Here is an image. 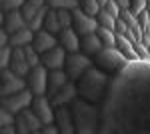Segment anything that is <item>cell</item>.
<instances>
[{"mask_svg": "<svg viewBox=\"0 0 150 134\" xmlns=\"http://www.w3.org/2000/svg\"><path fill=\"white\" fill-rule=\"evenodd\" d=\"M24 88H28V82L24 76H18L10 68H2V72H0V94L2 96L20 92Z\"/></svg>", "mask_w": 150, "mask_h": 134, "instance_id": "obj_7", "label": "cell"}, {"mask_svg": "<svg viewBox=\"0 0 150 134\" xmlns=\"http://www.w3.org/2000/svg\"><path fill=\"white\" fill-rule=\"evenodd\" d=\"M10 70H14L18 76H28L30 74V70L32 66L28 64V60H26V54H24V46H16V48H12V60H10Z\"/></svg>", "mask_w": 150, "mask_h": 134, "instance_id": "obj_16", "label": "cell"}, {"mask_svg": "<svg viewBox=\"0 0 150 134\" xmlns=\"http://www.w3.org/2000/svg\"><path fill=\"white\" fill-rule=\"evenodd\" d=\"M28 24L24 20L22 12L20 10H8L2 12V30H6L8 34H14L16 30H22Z\"/></svg>", "mask_w": 150, "mask_h": 134, "instance_id": "obj_15", "label": "cell"}, {"mask_svg": "<svg viewBox=\"0 0 150 134\" xmlns=\"http://www.w3.org/2000/svg\"><path fill=\"white\" fill-rule=\"evenodd\" d=\"M54 122L60 128L62 134H74L76 126H74V116L70 110V104H62V106H54Z\"/></svg>", "mask_w": 150, "mask_h": 134, "instance_id": "obj_11", "label": "cell"}, {"mask_svg": "<svg viewBox=\"0 0 150 134\" xmlns=\"http://www.w3.org/2000/svg\"><path fill=\"white\" fill-rule=\"evenodd\" d=\"M96 34L100 36V40H102L104 46H116V30L112 28H106V26H100L98 24V28H96Z\"/></svg>", "mask_w": 150, "mask_h": 134, "instance_id": "obj_25", "label": "cell"}, {"mask_svg": "<svg viewBox=\"0 0 150 134\" xmlns=\"http://www.w3.org/2000/svg\"><path fill=\"white\" fill-rule=\"evenodd\" d=\"M32 100H34V92H32L30 88H24V90H20V92H14V94H8V96H2L0 108L18 114V112H22L24 108H28V106L32 104Z\"/></svg>", "mask_w": 150, "mask_h": 134, "instance_id": "obj_6", "label": "cell"}, {"mask_svg": "<svg viewBox=\"0 0 150 134\" xmlns=\"http://www.w3.org/2000/svg\"><path fill=\"white\" fill-rule=\"evenodd\" d=\"M102 134H150V60H128L100 104Z\"/></svg>", "mask_w": 150, "mask_h": 134, "instance_id": "obj_1", "label": "cell"}, {"mask_svg": "<svg viewBox=\"0 0 150 134\" xmlns=\"http://www.w3.org/2000/svg\"><path fill=\"white\" fill-rule=\"evenodd\" d=\"M44 28H46L48 32H52V34H58L60 30H62L60 20H58V10H54V8H48L46 18H44Z\"/></svg>", "mask_w": 150, "mask_h": 134, "instance_id": "obj_24", "label": "cell"}, {"mask_svg": "<svg viewBox=\"0 0 150 134\" xmlns=\"http://www.w3.org/2000/svg\"><path fill=\"white\" fill-rule=\"evenodd\" d=\"M48 76H50V70H48L44 64H38L30 70V74H28V88L34 92V96H42V94H46L48 90Z\"/></svg>", "mask_w": 150, "mask_h": 134, "instance_id": "obj_9", "label": "cell"}, {"mask_svg": "<svg viewBox=\"0 0 150 134\" xmlns=\"http://www.w3.org/2000/svg\"><path fill=\"white\" fill-rule=\"evenodd\" d=\"M80 8L86 12V14H90V16L96 18V14L100 12L102 6H100V2H98V0H80Z\"/></svg>", "mask_w": 150, "mask_h": 134, "instance_id": "obj_29", "label": "cell"}, {"mask_svg": "<svg viewBox=\"0 0 150 134\" xmlns=\"http://www.w3.org/2000/svg\"><path fill=\"white\" fill-rule=\"evenodd\" d=\"M0 132L2 134H18L16 124H8V126H0Z\"/></svg>", "mask_w": 150, "mask_h": 134, "instance_id": "obj_37", "label": "cell"}, {"mask_svg": "<svg viewBox=\"0 0 150 134\" xmlns=\"http://www.w3.org/2000/svg\"><path fill=\"white\" fill-rule=\"evenodd\" d=\"M16 128H18V134H36L42 128V120L28 106V108H24L22 112L16 114Z\"/></svg>", "mask_w": 150, "mask_h": 134, "instance_id": "obj_8", "label": "cell"}, {"mask_svg": "<svg viewBox=\"0 0 150 134\" xmlns=\"http://www.w3.org/2000/svg\"><path fill=\"white\" fill-rule=\"evenodd\" d=\"M116 48L126 56L128 60H138V58H140L138 48L132 44V40H130L128 36H124L122 32H116Z\"/></svg>", "mask_w": 150, "mask_h": 134, "instance_id": "obj_20", "label": "cell"}, {"mask_svg": "<svg viewBox=\"0 0 150 134\" xmlns=\"http://www.w3.org/2000/svg\"><path fill=\"white\" fill-rule=\"evenodd\" d=\"M12 60V46L6 44L0 48V68H8Z\"/></svg>", "mask_w": 150, "mask_h": 134, "instance_id": "obj_31", "label": "cell"}, {"mask_svg": "<svg viewBox=\"0 0 150 134\" xmlns=\"http://www.w3.org/2000/svg\"><path fill=\"white\" fill-rule=\"evenodd\" d=\"M102 48H104V44H102L100 36H98L96 32L88 34V36H82V48H80V52H84V54H88V56H96Z\"/></svg>", "mask_w": 150, "mask_h": 134, "instance_id": "obj_22", "label": "cell"}, {"mask_svg": "<svg viewBox=\"0 0 150 134\" xmlns=\"http://www.w3.org/2000/svg\"><path fill=\"white\" fill-rule=\"evenodd\" d=\"M98 2H100V6H102V8H104V6H106V4H108L110 0H98Z\"/></svg>", "mask_w": 150, "mask_h": 134, "instance_id": "obj_39", "label": "cell"}, {"mask_svg": "<svg viewBox=\"0 0 150 134\" xmlns=\"http://www.w3.org/2000/svg\"><path fill=\"white\" fill-rule=\"evenodd\" d=\"M110 82H112V76L108 72L100 70L98 66L88 68L80 78L76 80L78 96H82L88 102H94V104H102L106 94H108Z\"/></svg>", "mask_w": 150, "mask_h": 134, "instance_id": "obj_2", "label": "cell"}, {"mask_svg": "<svg viewBox=\"0 0 150 134\" xmlns=\"http://www.w3.org/2000/svg\"><path fill=\"white\" fill-rule=\"evenodd\" d=\"M80 0H46V6L54 8V10H74L78 8Z\"/></svg>", "mask_w": 150, "mask_h": 134, "instance_id": "obj_26", "label": "cell"}, {"mask_svg": "<svg viewBox=\"0 0 150 134\" xmlns=\"http://www.w3.org/2000/svg\"><path fill=\"white\" fill-rule=\"evenodd\" d=\"M120 4V8H130L132 6V0H116Z\"/></svg>", "mask_w": 150, "mask_h": 134, "instance_id": "obj_38", "label": "cell"}, {"mask_svg": "<svg viewBox=\"0 0 150 134\" xmlns=\"http://www.w3.org/2000/svg\"><path fill=\"white\" fill-rule=\"evenodd\" d=\"M34 40V32L26 26L22 30H16L14 34H10V46L16 48V46H26V44H32Z\"/></svg>", "mask_w": 150, "mask_h": 134, "instance_id": "obj_23", "label": "cell"}, {"mask_svg": "<svg viewBox=\"0 0 150 134\" xmlns=\"http://www.w3.org/2000/svg\"><path fill=\"white\" fill-rule=\"evenodd\" d=\"M144 8H146V0H132V6H130L132 14H136V16H138Z\"/></svg>", "mask_w": 150, "mask_h": 134, "instance_id": "obj_35", "label": "cell"}, {"mask_svg": "<svg viewBox=\"0 0 150 134\" xmlns=\"http://www.w3.org/2000/svg\"><path fill=\"white\" fill-rule=\"evenodd\" d=\"M38 10H40V8H38L36 4H32L30 0H26V2H24L22 8H20V12H22V16H24V20H26V24H28V22H30V20L36 16V14H38Z\"/></svg>", "mask_w": 150, "mask_h": 134, "instance_id": "obj_30", "label": "cell"}, {"mask_svg": "<svg viewBox=\"0 0 150 134\" xmlns=\"http://www.w3.org/2000/svg\"><path fill=\"white\" fill-rule=\"evenodd\" d=\"M104 8L110 12V14H112L114 18H118V16H120V10H122V8H120V4H118L116 0H110V2H108V4H106Z\"/></svg>", "mask_w": 150, "mask_h": 134, "instance_id": "obj_34", "label": "cell"}, {"mask_svg": "<svg viewBox=\"0 0 150 134\" xmlns=\"http://www.w3.org/2000/svg\"><path fill=\"white\" fill-rule=\"evenodd\" d=\"M136 18H138L140 28H142V42L148 50V60H150V0H146V8L140 12Z\"/></svg>", "mask_w": 150, "mask_h": 134, "instance_id": "obj_21", "label": "cell"}, {"mask_svg": "<svg viewBox=\"0 0 150 134\" xmlns=\"http://www.w3.org/2000/svg\"><path fill=\"white\" fill-rule=\"evenodd\" d=\"M30 108L38 114V118L42 120V124H50L54 122V104L50 102L46 94H42V96H34V100L30 104Z\"/></svg>", "mask_w": 150, "mask_h": 134, "instance_id": "obj_13", "label": "cell"}, {"mask_svg": "<svg viewBox=\"0 0 150 134\" xmlns=\"http://www.w3.org/2000/svg\"><path fill=\"white\" fill-rule=\"evenodd\" d=\"M40 132H42V134H58V132H60V128L56 126V122H54V124L50 122V124H42Z\"/></svg>", "mask_w": 150, "mask_h": 134, "instance_id": "obj_36", "label": "cell"}, {"mask_svg": "<svg viewBox=\"0 0 150 134\" xmlns=\"http://www.w3.org/2000/svg\"><path fill=\"white\" fill-rule=\"evenodd\" d=\"M128 58L116 46H104L102 50L98 52V54L94 56V66H98L100 70H104V72H108L110 76H114V74H118L122 68L126 66Z\"/></svg>", "mask_w": 150, "mask_h": 134, "instance_id": "obj_4", "label": "cell"}, {"mask_svg": "<svg viewBox=\"0 0 150 134\" xmlns=\"http://www.w3.org/2000/svg\"><path fill=\"white\" fill-rule=\"evenodd\" d=\"M58 44L62 46L66 52H80L82 48V38L80 34L76 32L72 26H68V28H62L60 32H58Z\"/></svg>", "mask_w": 150, "mask_h": 134, "instance_id": "obj_14", "label": "cell"}, {"mask_svg": "<svg viewBox=\"0 0 150 134\" xmlns=\"http://www.w3.org/2000/svg\"><path fill=\"white\" fill-rule=\"evenodd\" d=\"M72 16H74V20H72V28L80 34V38H82V36H88V34H92V32H96V28H98V20H96L94 16L86 14L82 8H74V10H72Z\"/></svg>", "mask_w": 150, "mask_h": 134, "instance_id": "obj_10", "label": "cell"}, {"mask_svg": "<svg viewBox=\"0 0 150 134\" xmlns=\"http://www.w3.org/2000/svg\"><path fill=\"white\" fill-rule=\"evenodd\" d=\"M50 6H42L40 10H38V14H36L34 18L28 22V28L32 30V32H38V30H42L44 28V18H46V12Z\"/></svg>", "mask_w": 150, "mask_h": 134, "instance_id": "obj_27", "label": "cell"}, {"mask_svg": "<svg viewBox=\"0 0 150 134\" xmlns=\"http://www.w3.org/2000/svg\"><path fill=\"white\" fill-rule=\"evenodd\" d=\"M96 20H98V24H100V26H106V28L116 30V20H118V18H114V16L106 10V8H100V12L96 14Z\"/></svg>", "mask_w": 150, "mask_h": 134, "instance_id": "obj_28", "label": "cell"}, {"mask_svg": "<svg viewBox=\"0 0 150 134\" xmlns=\"http://www.w3.org/2000/svg\"><path fill=\"white\" fill-rule=\"evenodd\" d=\"M58 20H60V26H62V28L72 26V20H74L72 10H58Z\"/></svg>", "mask_w": 150, "mask_h": 134, "instance_id": "obj_33", "label": "cell"}, {"mask_svg": "<svg viewBox=\"0 0 150 134\" xmlns=\"http://www.w3.org/2000/svg\"><path fill=\"white\" fill-rule=\"evenodd\" d=\"M76 96H78V86H76L74 80H68V82L50 98V102H52L54 106H62V104H70Z\"/></svg>", "mask_w": 150, "mask_h": 134, "instance_id": "obj_17", "label": "cell"}, {"mask_svg": "<svg viewBox=\"0 0 150 134\" xmlns=\"http://www.w3.org/2000/svg\"><path fill=\"white\" fill-rule=\"evenodd\" d=\"M68 74L64 68H58V70H50V76H48V90H46V96L52 98L58 90L62 88L66 82H68Z\"/></svg>", "mask_w": 150, "mask_h": 134, "instance_id": "obj_19", "label": "cell"}, {"mask_svg": "<svg viewBox=\"0 0 150 134\" xmlns=\"http://www.w3.org/2000/svg\"><path fill=\"white\" fill-rule=\"evenodd\" d=\"M24 2H26V0H0V6H2V12H8V10H20Z\"/></svg>", "mask_w": 150, "mask_h": 134, "instance_id": "obj_32", "label": "cell"}, {"mask_svg": "<svg viewBox=\"0 0 150 134\" xmlns=\"http://www.w3.org/2000/svg\"><path fill=\"white\" fill-rule=\"evenodd\" d=\"M66 56H68V52L60 44H56L54 48H50V50H46V52L40 54V62H42L48 70H58V68H64Z\"/></svg>", "mask_w": 150, "mask_h": 134, "instance_id": "obj_12", "label": "cell"}, {"mask_svg": "<svg viewBox=\"0 0 150 134\" xmlns=\"http://www.w3.org/2000/svg\"><path fill=\"white\" fill-rule=\"evenodd\" d=\"M32 44H34V48L42 54V52H46V50H50V48H54V46L58 44V38H56V34H52V32H48L46 28H42V30L34 32Z\"/></svg>", "mask_w": 150, "mask_h": 134, "instance_id": "obj_18", "label": "cell"}, {"mask_svg": "<svg viewBox=\"0 0 150 134\" xmlns=\"http://www.w3.org/2000/svg\"><path fill=\"white\" fill-rule=\"evenodd\" d=\"M92 66H94V62L90 60V56H88V54H84V52H70V54L66 56L64 70H66L68 78L76 82V80L80 78L88 68H92Z\"/></svg>", "mask_w": 150, "mask_h": 134, "instance_id": "obj_5", "label": "cell"}, {"mask_svg": "<svg viewBox=\"0 0 150 134\" xmlns=\"http://www.w3.org/2000/svg\"><path fill=\"white\" fill-rule=\"evenodd\" d=\"M70 110L74 116V126L78 134H96L100 132V104L84 100L76 96L70 102Z\"/></svg>", "mask_w": 150, "mask_h": 134, "instance_id": "obj_3", "label": "cell"}]
</instances>
